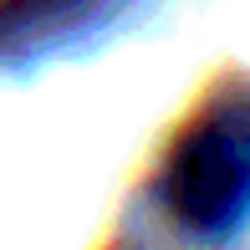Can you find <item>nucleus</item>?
<instances>
[{"label": "nucleus", "instance_id": "nucleus-1", "mask_svg": "<svg viewBox=\"0 0 250 250\" xmlns=\"http://www.w3.org/2000/svg\"><path fill=\"white\" fill-rule=\"evenodd\" d=\"M164 199L194 230H225L250 204V107H214L179 138Z\"/></svg>", "mask_w": 250, "mask_h": 250}]
</instances>
